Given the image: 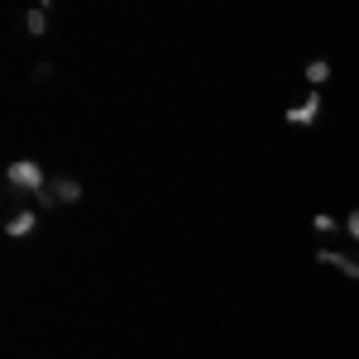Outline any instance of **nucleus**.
Listing matches in <instances>:
<instances>
[{
	"mask_svg": "<svg viewBox=\"0 0 359 359\" xmlns=\"http://www.w3.org/2000/svg\"><path fill=\"white\" fill-rule=\"evenodd\" d=\"M5 182H10V187H20V192H43V187H48V182H43V168L34 163V158H15V163L5 168Z\"/></svg>",
	"mask_w": 359,
	"mask_h": 359,
	"instance_id": "obj_1",
	"label": "nucleus"
},
{
	"mask_svg": "<svg viewBox=\"0 0 359 359\" xmlns=\"http://www.w3.org/2000/svg\"><path fill=\"white\" fill-rule=\"evenodd\" d=\"M34 230H39V216H34V211H15V216L5 221V235H10V240H29Z\"/></svg>",
	"mask_w": 359,
	"mask_h": 359,
	"instance_id": "obj_2",
	"label": "nucleus"
},
{
	"mask_svg": "<svg viewBox=\"0 0 359 359\" xmlns=\"http://www.w3.org/2000/svg\"><path fill=\"white\" fill-rule=\"evenodd\" d=\"M316 115H321V96L311 91L302 106H292V111H287V125H316Z\"/></svg>",
	"mask_w": 359,
	"mask_h": 359,
	"instance_id": "obj_3",
	"label": "nucleus"
},
{
	"mask_svg": "<svg viewBox=\"0 0 359 359\" xmlns=\"http://www.w3.org/2000/svg\"><path fill=\"white\" fill-rule=\"evenodd\" d=\"M316 259H321V264H331L335 273H345V278H359V259H350V254H335V249H321Z\"/></svg>",
	"mask_w": 359,
	"mask_h": 359,
	"instance_id": "obj_4",
	"label": "nucleus"
},
{
	"mask_svg": "<svg viewBox=\"0 0 359 359\" xmlns=\"http://www.w3.org/2000/svg\"><path fill=\"white\" fill-rule=\"evenodd\" d=\"M48 192H53L62 206H72V201H82V182H77V177H57V182H48Z\"/></svg>",
	"mask_w": 359,
	"mask_h": 359,
	"instance_id": "obj_5",
	"label": "nucleus"
},
{
	"mask_svg": "<svg viewBox=\"0 0 359 359\" xmlns=\"http://www.w3.org/2000/svg\"><path fill=\"white\" fill-rule=\"evenodd\" d=\"M25 29L39 39V34L48 29V5H34V10H25Z\"/></svg>",
	"mask_w": 359,
	"mask_h": 359,
	"instance_id": "obj_6",
	"label": "nucleus"
},
{
	"mask_svg": "<svg viewBox=\"0 0 359 359\" xmlns=\"http://www.w3.org/2000/svg\"><path fill=\"white\" fill-rule=\"evenodd\" d=\"M326 77H331V62H326V57H316V62H306V82H311V86H321Z\"/></svg>",
	"mask_w": 359,
	"mask_h": 359,
	"instance_id": "obj_7",
	"label": "nucleus"
},
{
	"mask_svg": "<svg viewBox=\"0 0 359 359\" xmlns=\"http://www.w3.org/2000/svg\"><path fill=\"white\" fill-rule=\"evenodd\" d=\"M311 230H316V235H335V230H340V225H335L331 216H316V221H311Z\"/></svg>",
	"mask_w": 359,
	"mask_h": 359,
	"instance_id": "obj_8",
	"label": "nucleus"
},
{
	"mask_svg": "<svg viewBox=\"0 0 359 359\" xmlns=\"http://www.w3.org/2000/svg\"><path fill=\"white\" fill-rule=\"evenodd\" d=\"M345 235H350V240H359V206L350 211V221H345Z\"/></svg>",
	"mask_w": 359,
	"mask_h": 359,
	"instance_id": "obj_9",
	"label": "nucleus"
}]
</instances>
